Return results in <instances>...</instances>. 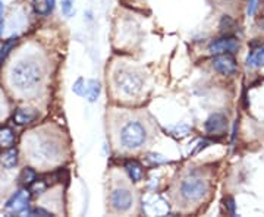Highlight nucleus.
I'll return each instance as SVG.
<instances>
[{
  "mask_svg": "<svg viewBox=\"0 0 264 217\" xmlns=\"http://www.w3.org/2000/svg\"><path fill=\"white\" fill-rule=\"evenodd\" d=\"M257 8H258V0H248V9H247V14H248L249 16L254 15L255 11H257Z\"/></svg>",
  "mask_w": 264,
  "mask_h": 217,
  "instance_id": "a878e982",
  "label": "nucleus"
},
{
  "mask_svg": "<svg viewBox=\"0 0 264 217\" xmlns=\"http://www.w3.org/2000/svg\"><path fill=\"white\" fill-rule=\"evenodd\" d=\"M115 84L122 91V94L128 97H135L142 91L144 81L142 78L131 71H119L115 75Z\"/></svg>",
  "mask_w": 264,
  "mask_h": 217,
  "instance_id": "39448f33",
  "label": "nucleus"
},
{
  "mask_svg": "<svg viewBox=\"0 0 264 217\" xmlns=\"http://www.w3.org/2000/svg\"><path fill=\"white\" fill-rule=\"evenodd\" d=\"M74 2L75 0H63L62 2V12L65 16H71L74 11Z\"/></svg>",
  "mask_w": 264,
  "mask_h": 217,
  "instance_id": "4be33fe9",
  "label": "nucleus"
},
{
  "mask_svg": "<svg viewBox=\"0 0 264 217\" xmlns=\"http://www.w3.org/2000/svg\"><path fill=\"white\" fill-rule=\"evenodd\" d=\"M74 93L78 95H84V93H85V82L82 78L77 79V82L74 84Z\"/></svg>",
  "mask_w": 264,
  "mask_h": 217,
  "instance_id": "5701e85b",
  "label": "nucleus"
},
{
  "mask_svg": "<svg viewBox=\"0 0 264 217\" xmlns=\"http://www.w3.org/2000/svg\"><path fill=\"white\" fill-rule=\"evenodd\" d=\"M204 129L208 135L220 137L228 129V118L223 113H213L204 124Z\"/></svg>",
  "mask_w": 264,
  "mask_h": 217,
  "instance_id": "9d476101",
  "label": "nucleus"
},
{
  "mask_svg": "<svg viewBox=\"0 0 264 217\" xmlns=\"http://www.w3.org/2000/svg\"><path fill=\"white\" fill-rule=\"evenodd\" d=\"M236 27V24H235V21H233L231 16L225 15L222 18V21H220V28H222V31H231Z\"/></svg>",
  "mask_w": 264,
  "mask_h": 217,
  "instance_id": "412c9836",
  "label": "nucleus"
},
{
  "mask_svg": "<svg viewBox=\"0 0 264 217\" xmlns=\"http://www.w3.org/2000/svg\"><path fill=\"white\" fill-rule=\"evenodd\" d=\"M208 144H210L208 141H205V140H204V141H200V144H198L200 147H198V148H195V151H194V154H197V153H200V151H201L202 148H205V147H207Z\"/></svg>",
  "mask_w": 264,
  "mask_h": 217,
  "instance_id": "cd10ccee",
  "label": "nucleus"
},
{
  "mask_svg": "<svg viewBox=\"0 0 264 217\" xmlns=\"http://www.w3.org/2000/svg\"><path fill=\"white\" fill-rule=\"evenodd\" d=\"M44 79V71L41 65L31 59H22L11 68L9 82L19 93L35 91Z\"/></svg>",
  "mask_w": 264,
  "mask_h": 217,
  "instance_id": "f257e3e1",
  "label": "nucleus"
},
{
  "mask_svg": "<svg viewBox=\"0 0 264 217\" xmlns=\"http://www.w3.org/2000/svg\"><path fill=\"white\" fill-rule=\"evenodd\" d=\"M31 6L38 16H48L56 8V0H32Z\"/></svg>",
  "mask_w": 264,
  "mask_h": 217,
  "instance_id": "f8f14e48",
  "label": "nucleus"
},
{
  "mask_svg": "<svg viewBox=\"0 0 264 217\" xmlns=\"http://www.w3.org/2000/svg\"><path fill=\"white\" fill-rule=\"evenodd\" d=\"M239 41L235 37H222L218 40H213L208 46V51L215 56L223 53H235L239 50Z\"/></svg>",
  "mask_w": 264,
  "mask_h": 217,
  "instance_id": "1a4fd4ad",
  "label": "nucleus"
},
{
  "mask_svg": "<svg viewBox=\"0 0 264 217\" xmlns=\"http://www.w3.org/2000/svg\"><path fill=\"white\" fill-rule=\"evenodd\" d=\"M30 155L35 163H50L59 158L61 155V145L59 142L53 138H38L32 142L31 150H30Z\"/></svg>",
  "mask_w": 264,
  "mask_h": 217,
  "instance_id": "7ed1b4c3",
  "label": "nucleus"
},
{
  "mask_svg": "<svg viewBox=\"0 0 264 217\" xmlns=\"http://www.w3.org/2000/svg\"><path fill=\"white\" fill-rule=\"evenodd\" d=\"M18 150L14 148V147H9V148H6V151H3L2 154H0V163H2V166L3 168H6V169H14L16 168V165H18Z\"/></svg>",
  "mask_w": 264,
  "mask_h": 217,
  "instance_id": "ddd939ff",
  "label": "nucleus"
},
{
  "mask_svg": "<svg viewBox=\"0 0 264 217\" xmlns=\"http://www.w3.org/2000/svg\"><path fill=\"white\" fill-rule=\"evenodd\" d=\"M125 172L128 173V176L132 179V182H140L142 178V166L137 160H128L124 165Z\"/></svg>",
  "mask_w": 264,
  "mask_h": 217,
  "instance_id": "4468645a",
  "label": "nucleus"
},
{
  "mask_svg": "<svg viewBox=\"0 0 264 217\" xmlns=\"http://www.w3.org/2000/svg\"><path fill=\"white\" fill-rule=\"evenodd\" d=\"M148 138V132L145 125L141 124L140 121H129L122 126L119 140L122 147L126 150H137L141 148Z\"/></svg>",
  "mask_w": 264,
  "mask_h": 217,
  "instance_id": "f03ea898",
  "label": "nucleus"
},
{
  "mask_svg": "<svg viewBox=\"0 0 264 217\" xmlns=\"http://www.w3.org/2000/svg\"><path fill=\"white\" fill-rule=\"evenodd\" d=\"M213 68L223 77H233L238 72V62L232 53H223L213 59Z\"/></svg>",
  "mask_w": 264,
  "mask_h": 217,
  "instance_id": "6e6552de",
  "label": "nucleus"
},
{
  "mask_svg": "<svg viewBox=\"0 0 264 217\" xmlns=\"http://www.w3.org/2000/svg\"><path fill=\"white\" fill-rule=\"evenodd\" d=\"M3 28H5V5L0 0V37L3 34Z\"/></svg>",
  "mask_w": 264,
  "mask_h": 217,
  "instance_id": "bb28decb",
  "label": "nucleus"
},
{
  "mask_svg": "<svg viewBox=\"0 0 264 217\" xmlns=\"http://www.w3.org/2000/svg\"><path fill=\"white\" fill-rule=\"evenodd\" d=\"M179 192L184 201L197 202L205 197V194L208 192V185L198 176H188L181 182Z\"/></svg>",
  "mask_w": 264,
  "mask_h": 217,
  "instance_id": "20e7f679",
  "label": "nucleus"
},
{
  "mask_svg": "<svg viewBox=\"0 0 264 217\" xmlns=\"http://www.w3.org/2000/svg\"><path fill=\"white\" fill-rule=\"evenodd\" d=\"M247 66L251 68H264V46L251 51L247 58Z\"/></svg>",
  "mask_w": 264,
  "mask_h": 217,
  "instance_id": "f3484780",
  "label": "nucleus"
},
{
  "mask_svg": "<svg viewBox=\"0 0 264 217\" xmlns=\"http://www.w3.org/2000/svg\"><path fill=\"white\" fill-rule=\"evenodd\" d=\"M225 207H226V210L229 211V214H232V216H235V214H236L235 200H233L232 197H228V198L225 200Z\"/></svg>",
  "mask_w": 264,
  "mask_h": 217,
  "instance_id": "b1692460",
  "label": "nucleus"
},
{
  "mask_svg": "<svg viewBox=\"0 0 264 217\" xmlns=\"http://www.w3.org/2000/svg\"><path fill=\"white\" fill-rule=\"evenodd\" d=\"M100 93H101V84H100L98 81H95V79L88 81L87 88H85V93H84V95L87 97V100H88L90 103L97 101L98 97H100Z\"/></svg>",
  "mask_w": 264,
  "mask_h": 217,
  "instance_id": "dca6fc26",
  "label": "nucleus"
},
{
  "mask_svg": "<svg viewBox=\"0 0 264 217\" xmlns=\"http://www.w3.org/2000/svg\"><path fill=\"white\" fill-rule=\"evenodd\" d=\"M35 179H37V172L34 171L32 168H25L19 175V181L25 186L32 185L35 182Z\"/></svg>",
  "mask_w": 264,
  "mask_h": 217,
  "instance_id": "6ab92c4d",
  "label": "nucleus"
},
{
  "mask_svg": "<svg viewBox=\"0 0 264 217\" xmlns=\"http://www.w3.org/2000/svg\"><path fill=\"white\" fill-rule=\"evenodd\" d=\"M16 134L15 131L9 126H2L0 128V147L2 148H9L15 144Z\"/></svg>",
  "mask_w": 264,
  "mask_h": 217,
  "instance_id": "2eb2a0df",
  "label": "nucleus"
},
{
  "mask_svg": "<svg viewBox=\"0 0 264 217\" xmlns=\"http://www.w3.org/2000/svg\"><path fill=\"white\" fill-rule=\"evenodd\" d=\"M24 216H43V217H48V216H55L51 211H48L46 208H43V207H30L25 213H24Z\"/></svg>",
  "mask_w": 264,
  "mask_h": 217,
  "instance_id": "aec40b11",
  "label": "nucleus"
},
{
  "mask_svg": "<svg viewBox=\"0 0 264 217\" xmlns=\"http://www.w3.org/2000/svg\"><path fill=\"white\" fill-rule=\"evenodd\" d=\"M40 116V113L31 107H19L14 113V122L19 126H25V125L32 124L34 121H37Z\"/></svg>",
  "mask_w": 264,
  "mask_h": 217,
  "instance_id": "9b49d317",
  "label": "nucleus"
},
{
  "mask_svg": "<svg viewBox=\"0 0 264 217\" xmlns=\"http://www.w3.org/2000/svg\"><path fill=\"white\" fill-rule=\"evenodd\" d=\"M173 132H175L176 135L185 137V135H188V132H189V126H188V125H181V126H176V128L173 129Z\"/></svg>",
  "mask_w": 264,
  "mask_h": 217,
  "instance_id": "393cba45",
  "label": "nucleus"
},
{
  "mask_svg": "<svg viewBox=\"0 0 264 217\" xmlns=\"http://www.w3.org/2000/svg\"><path fill=\"white\" fill-rule=\"evenodd\" d=\"M110 204L113 207V210L116 211H121L125 213L128 211L132 204H134V197H132V192L126 188H116L112 191L110 194Z\"/></svg>",
  "mask_w": 264,
  "mask_h": 217,
  "instance_id": "0eeeda50",
  "label": "nucleus"
},
{
  "mask_svg": "<svg viewBox=\"0 0 264 217\" xmlns=\"http://www.w3.org/2000/svg\"><path fill=\"white\" fill-rule=\"evenodd\" d=\"M30 201H31V192L28 189H19L5 202V210L9 214L24 216V213L30 208Z\"/></svg>",
  "mask_w": 264,
  "mask_h": 217,
  "instance_id": "423d86ee",
  "label": "nucleus"
},
{
  "mask_svg": "<svg viewBox=\"0 0 264 217\" xmlns=\"http://www.w3.org/2000/svg\"><path fill=\"white\" fill-rule=\"evenodd\" d=\"M16 43H18V35H12L11 38H8L2 47H0V68L3 66L5 61L8 59V56L11 55V51L15 48Z\"/></svg>",
  "mask_w": 264,
  "mask_h": 217,
  "instance_id": "a211bd4d",
  "label": "nucleus"
}]
</instances>
